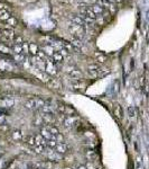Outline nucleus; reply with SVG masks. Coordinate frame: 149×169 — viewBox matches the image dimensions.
Instances as JSON below:
<instances>
[{"instance_id": "nucleus-1", "label": "nucleus", "mask_w": 149, "mask_h": 169, "mask_svg": "<svg viewBox=\"0 0 149 169\" xmlns=\"http://www.w3.org/2000/svg\"><path fill=\"white\" fill-rule=\"evenodd\" d=\"M46 102L45 100H43V99H40V98H29L26 103H25V106H26V108H28V110H32V111H36V110H40L43 106H44V104H45Z\"/></svg>"}, {"instance_id": "nucleus-2", "label": "nucleus", "mask_w": 149, "mask_h": 169, "mask_svg": "<svg viewBox=\"0 0 149 169\" xmlns=\"http://www.w3.org/2000/svg\"><path fill=\"white\" fill-rule=\"evenodd\" d=\"M45 71L51 75H55L57 73V67L56 64L52 61L51 57H48L45 62Z\"/></svg>"}, {"instance_id": "nucleus-3", "label": "nucleus", "mask_w": 149, "mask_h": 169, "mask_svg": "<svg viewBox=\"0 0 149 169\" xmlns=\"http://www.w3.org/2000/svg\"><path fill=\"white\" fill-rule=\"evenodd\" d=\"M98 3L100 6H102L105 10H110V13H115L117 10V7H115V3L114 2H111L109 0H98Z\"/></svg>"}, {"instance_id": "nucleus-4", "label": "nucleus", "mask_w": 149, "mask_h": 169, "mask_svg": "<svg viewBox=\"0 0 149 169\" xmlns=\"http://www.w3.org/2000/svg\"><path fill=\"white\" fill-rule=\"evenodd\" d=\"M70 19H71V21L73 24H75V25H78V26H82V27H88L86 24H85V21H84V19H83V17L81 15H76V14L71 15Z\"/></svg>"}, {"instance_id": "nucleus-5", "label": "nucleus", "mask_w": 149, "mask_h": 169, "mask_svg": "<svg viewBox=\"0 0 149 169\" xmlns=\"http://www.w3.org/2000/svg\"><path fill=\"white\" fill-rule=\"evenodd\" d=\"M70 42H71L72 45L74 46L76 52H81V50H82V47H83V45H84L83 39H80V38L75 37V36H72L71 39H70Z\"/></svg>"}, {"instance_id": "nucleus-6", "label": "nucleus", "mask_w": 149, "mask_h": 169, "mask_svg": "<svg viewBox=\"0 0 149 169\" xmlns=\"http://www.w3.org/2000/svg\"><path fill=\"white\" fill-rule=\"evenodd\" d=\"M2 36L6 41H13L15 39V32L13 28H9V27H6L5 29H2Z\"/></svg>"}, {"instance_id": "nucleus-7", "label": "nucleus", "mask_w": 149, "mask_h": 169, "mask_svg": "<svg viewBox=\"0 0 149 169\" xmlns=\"http://www.w3.org/2000/svg\"><path fill=\"white\" fill-rule=\"evenodd\" d=\"M42 51L45 53V55H47L48 57H52L53 54L56 52V50L49 44V43H45V44L43 45V47H42Z\"/></svg>"}, {"instance_id": "nucleus-8", "label": "nucleus", "mask_w": 149, "mask_h": 169, "mask_svg": "<svg viewBox=\"0 0 149 169\" xmlns=\"http://www.w3.org/2000/svg\"><path fill=\"white\" fill-rule=\"evenodd\" d=\"M78 121V117L75 116V115H71V116H66L65 120H64V126L66 128H72L74 126L75 123Z\"/></svg>"}, {"instance_id": "nucleus-9", "label": "nucleus", "mask_w": 149, "mask_h": 169, "mask_svg": "<svg viewBox=\"0 0 149 169\" xmlns=\"http://www.w3.org/2000/svg\"><path fill=\"white\" fill-rule=\"evenodd\" d=\"M91 9H92V11H93L98 17H99V16H103L104 13H105V9H104L102 6H100L98 2H95V3H93V5L91 6ZM103 17H104V16H103Z\"/></svg>"}, {"instance_id": "nucleus-10", "label": "nucleus", "mask_w": 149, "mask_h": 169, "mask_svg": "<svg viewBox=\"0 0 149 169\" xmlns=\"http://www.w3.org/2000/svg\"><path fill=\"white\" fill-rule=\"evenodd\" d=\"M47 158H48V160L52 161V162H58L59 160H62V154H59V153H57L56 151H53L51 149V151L47 153Z\"/></svg>"}, {"instance_id": "nucleus-11", "label": "nucleus", "mask_w": 149, "mask_h": 169, "mask_svg": "<svg viewBox=\"0 0 149 169\" xmlns=\"http://www.w3.org/2000/svg\"><path fill=\"white\" fill-rule=\"evenodd\" d=\"M40 135H42L45 140H47V141H48V140H52V139H54V138H55V136H54V135L49 132L48 128H47L46 125H45L44 128H42V129H40Z\"/></svg>"}, {"instance_id": "nucleus-12", "label": "nucleus", "mask_w": 149, "mask_h": 169, "mask_svg": "<svg viewBox=\"0 0 149 169\" xmlns=\"http://www.w3.org/2000/svg\"><path fill=\"white\" fill-rule=\"evenodd\" d=\"M40 116L43 117L45 124H47V125H53L52 123L54 122V115H53L52 113H43Z\"/></svg>"}, {"instance_id": "nucleus-13", "label": "nucleus", "mask_w": 149, "mask_h": 169, "mask_svg": "<svg viewBox=\"0 0 149 169\" xmlns=\"http://www.w3.org/2000/svg\"><path fill=\"white\" fill-rule=\"evenodd\" d=\"M40 111L42 113H52L55 111V106L52 104V103H49V102H46L45 104H44V106L40 108Z\"/></svg>"}, {"instance_id": "nucleus-14", "label": "nucleus", "mask_w": 149, "mask_h": 169, "mask_svg": "<svg viewBox=\"0 0 149 169\" xmlns=\"http://www.w3.org/2000/svg\"><path fill=\"white\" fill-rule=\"evenodd\" d=\"M67 149H69V146L65 143V142H62V143H58L57 147L55 148V151L59 154H64L67 152Z\"/></svg>"}, {"instance_id": "nucleus-15", "label": "nucleus", "mask_w": 149, "mask_h": 169, "mask_svg": "<svg viewBox=\"0 0 149 169\" xmlns=\"http://www.w3.org/2000/svg\"><path fill=\"white\" fill-rule=\"evenodd\" d=\"M51 59H52V61H53L55 64H58V63H63V61H64V56L62 55V54H61L58 51H56Z\"/></svg>"}, {"instance_id": "nucleus-16", "label": "nucleus", "mask_w": 149, "mask_h": 169, "mask_svg": "<svg viewBox=\"0 0 149 169\" xmlns=\"http://www.w3.org/2000/svg\"><path fill=\"white\" fill-rule=\"evenodd\" d=\"M14 60H15V62H16L17 64H24V63L26 62L27 57H26V54L21 53V54H15V55H14Z\"/></svg>"}, {"instance_id": "nucleus-17", "label": "nucleus", "mask_w": 149, "mask_h": 169, "mask_svg": "<svg viewBox=\"0 0 149 169\" xmlns=\"http://www.w3.org/2000/svg\"><path fill=\"white\" fill-rule=\"evenodd\" d=\"M28 52H30L33 56H36L37 53L39 52V49H38V46L35 43H29V45H28Z\"/></svg>"}, {"instance_id": "nucleus-18", "label": "nucleus", "mask_w": 149, "mask_h": 169, "mask_svg": "<svg viewBox=\"0 0 149 169\" xmlns=\"http://www.w3.org/2000/svg\"><path fill=\"white\" fill-rule=\"evenodd\" d=\"M10 17H11V14H10L7 9H2V10H0V20H2V21H7Z\"/></svg>"}, {"instance_id": "nucleus-19", "label": "nucleus", "mask_w": 149, "mask_h": 169, "mask_svg": "<svg viewBox=\"0 0 149 169\" xmlns=\"http://www.w3.org/2000/svg\"><path fill=\"white\" fill-rule=\"evenodd\" d=\"M85 157L90 160V161H93L96 159V157H98V154H96V152L94 150H91V149H89V150L85 152Z\"/></svg>"}, {"instance_id": "nucleus-20", "label": "nucleus", "mask_w": 149, "mask_h": 169, "mask_svg": "<svg viewBox=\"0 0 149 169\" xmlns=\"http://www.w3.org/2000/svg\"><path fill=\"white\" fill-rule=\"evenodd\" d=\"M25 141L27 144L32 146V147H35L36 146V136L35 135H28L25 138Z\"/></svg>"}, {"instance_id": "nucleus-21", "label": "nucleus", "mask_w": 149, "mask_h": 169, "mask_svg": "<svg viewBox=\"0 0 149 169\" xmlns=\"http://www.w3.org/2000/svg\"><path fill=\"white\" fill-rule=\"evenodd\" d=\"M69 75H71L73 79H80V78H82V72L78 69H72L69 72Z\"/></svg>"}, {"instance_id": "nucleus-22", "label": "nucleus", "mask_w": 149, "mask_h": 169, "mask_svg": "<svg viewBox=\"0 0 149 169\" xmlns=\"http://www.w3.org/2000/svg\"><path fill=\"white\" fill-rule=\"evenodd\" d=\"M0 52L1 53H3L5 55H10V53L13 52V49H10V47H8V46H6L5 44H0Z\"/></svg>"}, {"instance_id": "nucleus-23", "label": "nucleus", "mask_w": 149, "mask_h": 169, "mask_svg": "<svg viewBox=\"0 0 149 169\" xmlns=\"http://www.w3.org/2000/svg\"><path fill=\"white\" fill-rule=\"evenodd\" d=\"M13 52H14V54H21V53H24L22 44H14L13 45Z\"/></svg>"}, {"instance_id": "nucleus-24", "label": "nucleus", "mask_w": 149, "mask_h": 169, "mask_svg": "<svg viewBox=\"0 0 149 169\" xmlns=\"http://www.w3.org/2000/svg\"><path fill=\"white\" fill-rule=\"evenodd\" d=\"M5 24H6V25H7V27H9V28H14V27L17 25V19L11 16L10 18L7 20V21H5Z\"/></svg>"}, {"instance_id": "nucleus-25", "label": "nucleus", "mask_w": 149, "mask_h": 169, "mask_svg": "<svg viewBox=\"0 0 149 169\" xmlns=\"http://www.w3.org/2000/svg\"><path fill=\"white\" fill-rule=\"evenodd\" d=\"M13 138L16 141H20V140L24 139V133L21 131H19V130H15V131L13 132Z\"/></svg>"}, {"instance_id": "nucleus-26", "label": "nucleus", "mask_w": 149, "mask_h": 169, "mask_svg": "<svg viewBox=\"0 0 149 169\" xmlns=\"http://www.w3.org/2000/svg\"><path fill=\"white\" fill-rule=\"evenodd\" d=\"M114 115H115L118 118H122L123 111H122V107H121L120 105H115V106H114Z\"/></svg>"}, {"instance_id": "nucleus-27", "label": "nucleus", "mask_w": 149, "mask_h": 169, "mask_svg": "<svg viewBox=\"0 0 149 169\" xmlns=\"http://www.w3.org/2000/svg\"><path fill=\"white\" fill-rule=\"evenodd\" d=\"M136 169H145V167H144V161H142L141 156H138V157L136 158Z\"/></svg>"}, {"instance_id": "nucleus-28", "label": "nucleus", "mask_w": 149, "mask_h": 169, "mask_svg": "<svg viewBox=\"0 0 149 169\" xmlns=\"http://www.w3.org/2000/svg\"><path fill=\"white\" fill-rule=\"evenodd\" d=\"M94 56H95V59L98 60V62H100V63H103V62L107 60L105 55H104L103 53H101V52H96V53L94 54Z\"/></svg>"}, {"instance_id": "nucleus-29", "label": "nucleus", "mask_w": 149, "mask_h": 169, "mask_svg": "<svg viewBox=\"0 0 149 169\" xmlns=\"http://www.w3.org/2000/svg\"><path fill=\"white\" fill-rule=\"evenodd\" d=\"M127 113H128V116H129L130 118H134V117H136V115H137V113H136V108H134L133 106H128V108H127Z\"/></svg>"}, {"instance_id": "nucleus-30", "label": "nucleus", "mask_w": 149, "mask_h": 169, "mask_svg": "<svg viewBox=\"0 0 149 169\" xmlns=\"http://www.w3.org/2000/svg\"><path fill=\"white\" fill-rule=\"evenodd\" d=\"M47 128H48V130H49V132L54 135V136H56L58 133H59V131H58V129L56 128V126H54V125H46Z\"/></svg>"}, {"instance_id": "nucleus-31", "label": "nucleus", "mask_w": 149, "mask_h": 169, "mask_svg": "<svg viewBox=\"0 0 149 169\" xmlns=\"http://www.w3.org/2000/svg\"><path fill=\"white\" fill-rule=\"evenodd\" d=\"M45 147H43V146H35L34 147V151L36 152V153H38V154H42V153H44L45 152Z\"/></svg>"}, {"instance_id": "nucleus-32", "label": "nucleus", "mask_w": 149, "mask_h": 169, "mask_svg": "<svg viewBox=\"0 0 149 169\" xmlns=\"http://www.w3.org/2000/svg\"><path fill=\"white\" fill-rule=\"evenodd\" d=\"M34 123H35V125H37V126L42 125V124H45V123H44V120H43V117H42L40 115L36 117V120L34 121Z\"/></svg>"}, {"instance_id": "nucleus-33", "label": "nucleus", "mask_w": 149, "mask_h": 169, "mask_svg": "<svg viewBox=\"0 0 149 169\" xmlns=\"http://www.w3.org/2000/svg\"><path fill=\"white\" fill-rule=\"evenodd\" d=\"M85 167H86V169H98V166L95 164H93L92 161H90L89 164H86Z\"/></svg>"}, {"instance_id": "nucleus-34", "label": "nucleus", "mask_w": 149, "mask_h": 169, "mask_svg": "<svg viewBox=\"0 0 149 169\" xmlns=\"http://www.w3.org/2000/svg\"><path fill=\"white\" fill-rule=\"evenodd\" d=\"M14 44H24V39L21 36H17L14 39Z\"/></svg>"}, {"instance_id": "nucleus-35", "label": "nucleus", "mask_w": 149, "mask_h": 169, "mask_svg": "<svg viewBox=\"0 0 149 169\" xmlns=\"http://www.w3.org/2000/svg\"><path fill=\"white\" fill-rule=\"evenodd\" d=\"M88 70H100L99 64H90L88 67Z\"/></svg>"}, {"instance_id": "nucleus-36", "label": "nucleus", "mask_w": 149, "mask_h": 169, "mask_svg": "<svg viewBox=\"0 0 149 169\" xmlns=\"http://www.w3.org/2000/svg\"><path fill=\"white\" fill-rule=\"evenodd\" d=\"M75 169H86V167H85L84 165H81V166H77V167H75Z\"/></svg>"}, {"instance_id": "nucleus-37", "label": "nucleus", "mask_w": 149, "mask_h": 169, "mask_svg": "<svg viewBox=\"0 0 149 169\" xmlns=\"http://www.w3.org/2000/svg\"><path fill=\"white\" fill-rule=\"evenodd\" d=\"M146 41H147V43L149 44V31H148V33L146 34Z\"/></svg>"}, {"instance_id": "nucleus-38", "label": "nucleus", "mask_w": 149, "mask_h": 169, "mask_svg": "<svg viewBox=\"0 0 149 169\" xmlns=\"http://www.w3.org/2000/svg\"><path fill=\"white\" fill-rule=\"evenodd\" d=\"M64 169H75L74 167H66V168H64Z\"/></svg>"}, {"instance_id": "nucleus-39", "label": "nucleus", "mask_w": 149, "mask_h": 169, "mask_svg": "<svg viewBox=\"0 0 149 169\" xmlns=\"http://www.w3.org/2000/svg\"><path fill=\"white\" fill-rule=\"evenodd\" d=\"M2 37V31H1V29H0V38Z\"/></svg>"}, {"instance_id": "nucleus-40", "label": "nucleus", "mask_w": 149, "mask_h": 169, "mask_svg": "<svg viewBox=\"0 0 149 169\" xmlns=\"http://www.w3.org/2000/svg\"><path fill=\"white\" fill-rule=\"evenodd\" d=\"M15 169H21V167H16Z\"/></svg>"}]
</instances>
